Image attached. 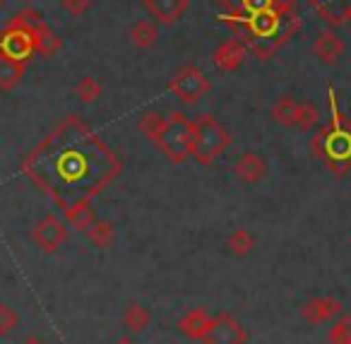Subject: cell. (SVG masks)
Segmentation results:
<instances>
[{
    "mask_svg": "<svg viewBox=\"0 0 351 344\" xmlns=\"http://www.w3.org/2000/svg\"><path fill=\"white\" fill-rule=\"evenodd\" d=\"M41 152L51 154L53 176L68 188L80 190V198L89 200L108 185L121 171V161L111 150L84 126L80 118L63 121L49 140L41 145Z\"/></svg>",
    "mask_w": 351,
    "mask_h": 344,
    "instance_id": "cell-1",
    "label": "cell"
},
{
    "mask_svg": "<svg viewBox=\"0 0 351 344\" xmlns=\"http://www.w3.org/2000/svg\"><path fill=\"white\" fill-rule=\"evenodd\" d=\"M311 152L337 176H344L351 169V123L337 108L335 94H332V118L311 137Z\"/></svg>",
    "mask_w": 351,
    "mask_h": 344,
    "instance_id": "cell-2",
    "label": "cell"
},
{
    "mask_svg": "<svg viewBox=\"0 0 351 344\" xmlns=\"http://www.w3.org/2000/svg\"><path fill=\"white\" fill-rule=\"evenodd\" d=\"M41 15L34 10H25L15 15L8 27L0 32V58H10L17 63H29L34 51V30Z\"/></svg>",
    "mask_w": 351,
    "mask_h": 344,
    "instance_id": "cell-3",
    "label": "cell"
},
{
    "mask_svg": "<svg viewBox=\"0 0 351 344\" xmlns=\"http://www.w3.org/2000/svg\"><path fill=\"white\" fill-rule=\"evenodd\" d=\"M231 145V135L215 116L202 113L193 121V142L191 157L200 166H212Z\"/></svg>",
    "mask_w": 351,
    "mask_h": 344,
    "instance_id": "cell-4",
    "label": "cell"
},
{
    "mask_svg": "<svg viewBox=\"0 0 351 344\" xmlns=\"http://www.w3.org/2000/svg\"><path fill=\"white\" fill-rule=\"evenodd\" d=\"M191 142H193V121L181 111L169 113L154 137V145L173 164H183L191 157Z\"/></svg>",
    "mask_w": 351,
    "mask_h": 344,
    "instance_id": "cell-5",
    "label": "cell"
},
{
    "mask_svg": "<svg viewBox=\"0 0 351 344\" xmlns=\"http://www.w3.org/2000/svg\"><path fill=\"white\" fill-rule=\"evenodd\" d=\"M169 92L186 106H195L210 92V80L205 78L200 68L188 63L181 70H176V75L169 80Z\"/></svg>",
    "mask_w": 351,
    "mask_h": 344,
    "instance_id": "cell-6",
    "label": "cell"
},
{
    "mask_svg": "<svg viewBox=\"0 0 351 344\" xmlns=\"http://www.w3.org/2000/svg\"><path fill=\"white\" fill-rule=\"evenodd\" d=\"M202 344H248V328L229 310H219L210 318Z\"/></svg>",
    "mask_w": 351,
    "mask_h": 344,
    "instance_id": "cell-7",
    "label": "cell"
},
{
    "mask_svg": "<svg viewBox=\"0 0 351 344\" xmlns=\"http://www.w3.org/2000/svg\"><path fill=\"white\" fill-rule=\"evenodd\" d=\"M68 224L63 219H58L56 214H46L36 222V227L32 229V241L39 246V251L44 253H56L68 243Z\"/></svg>",
    "mask_w": 351,
    "mask_h": 344,
    "instance_id": "cell-8",
    "label": "cell"
},
{
    "mask_svg": "<svg viewBox=\"0 0 351 344\" xmlns=\"http://www.w3.org/2000/svg\"><path fill=\"white\" fill-rule=\"evenodd\" d=\"M217 3L221 5V10L239 17V20H245V17H253L258 12L267 10L293 12V0H217Z\"/></svg>",
    "mask_w": 351,
    "mask_h": 344,
    "instance_id": "cell-9",
    "label": "cell"
},
{
    "mask_svg": "<svg viewBox=\"0 0 351 344\" xmlns=\"http://www.w3.org/2000/svg\"><path fill=\"white\" fill-rule=\"evenodd\" d=\"M341 301L335 299V296H315V299L306 301L301 306V318L306 320L308 325H325L332 323L335 318L341 315Z\"/></svg>",
    "mask_w": 351,
    "mask_h": 344,
    "instance_id": "cell-10",
    "label": "cell"
},
{
    "mask_svg": "<svg viewBox=\"0 0 351 344\" xmlns=\"http://www.w3.org/2000/svg\"><path fill=\"white\" fill-rule=\"evenodd\" d=\"M145 8L159 25L171 27L188 12L191 0H145Z\"/></svg>",
    "mask_w": 351,
    "mask_h": 344,
    "instance_id": "cell-11",
    "label": "cell"
},
{
    "mask_svg": "<svg viewBox=\"0 0 351 344\" xmlns=\"http://www.w3.org/2000/svg\"><path fill=\"white\" fill-rule=\"evenodd\" d=\"M245 56H248V46L241 39H229L217 46L212 58H215L217 70H221V73H234L236 68L243 65Z\"/></svg>",
    "mask_w": 351,
    "mask_h": 344,
    "instance_id": "cell-12",
    "label": "cell"
},
{
    "mask_svg": "<svg viewBox=\"0 0 351 344\" xmlns=\"http://www.w3.org/2000/svg\"><path fill=\"white\" fill-rule=\"evenodd\" d=\"M269 166H267V159L258 152H243L239 159L234 161V174L239 181L243 183H260V181L267 176Z\"/></svg>",
    "mask_w": 351,
    "mask_h": 344,
    "instance_id": "cell-13",
    "label": "cell"
},
{
    "mask_svg": "<svg viewBox=\"0 0 351 344\" xmlns=\"http://www.w3.org/2000/svg\"><path fill=\"white\" fill-rule=\"evenodd\" d=\"M344 39L339 34H335L332 30H322L313 41V54L322 65H335L337 60L344 56Z\"/></svg>",
    "mask_w": 351,
    "mask_h": 344,
    "instance_id": "cell-14",
    "label": "cell"
},
{
    "mask_svg": "<svg viewBox=\"0 0 351 344\" xmlns=\"http://www.w3.org/2000/svg\"><path fill=\"white\" fill-rule=\"evenodd\" d=\"M210 318H212L210 310H207L205 306H197V308L188 310V313L176 323V328H178V332H181L183 337L200 342L202 334H205V330H207V325H210Z\"/></svg>",
    "mask_w": 351,
    "mask_h": 344,
    "instance_id": "cell-15",
    "label": "cell"
},
{
    "mask_svg": "<svg viewBox=\"0 0 351 344\" xmlns=\"http://www.w3.org/2000/svg\"><path fill=\"white\" fill-rule=\"evenodd\" d=\"M65 209V224L68 229H75V231H87L94 222H97V209L89 200H75L70 203Z\"/></svg>",
    "mask_w": 351,
    "mask_h": 344,
    "instance_id": "cell-16",
    "label": "cell"
},
{
    "mask_svg": "<svg viewBox=\"0 0 351 344\" xmlns=\"http://www.w3.org/2000/svg\"><path fill=\"white\" fill-rule=\"evenodd\" d=\"M301 106L303 102H298L296 97H291V94H284L282 99H277L272 106V111H269V116H272L274 123H279V126L284 128H296L298 123V113H301Z\"/></svg>",
    "mask_w": 351,
    "mask_h": 344,
    "instance_id": "cell-17",
    "label": "cell"
},
{
    "mask_svg": "<svg viewBox=\"0 0 351 344\" xmlns=\"http://www.w3.org/2000/svg\"><path fill=\"white\" fill-rule=\"evenodd\" d=\"M121 320H123V328H125L130 334H142L152 325V310L147 308V306L132 301V303L125 306Z\"/></svg>",
    "mask_w": 351,
    "mask_h": 344,
    "instance_id": "cell-18",
    "label": "cell"
},
{
    "mask_svg": "<svg viewBox=\"0 0 351 344\" xmlns=\"http://www.w3.org/2000/svg\"><path fill=\"white\" fill-rule=\"evenodd\" d=\"M84 233H87V241L92 243L94 248H99V251H106V248H111L113 241H116V227H113L108 219L97 217V222Z\"/></svg>",
    "mask_w": 351,
    "mask_h": 344,
    "instance_id": "cell-19",
    "label": "cell"
},
{
    "mask_svg": "<svg viewBox=\"0 0 351 344\" xmlns=\"http://www.w3.org/2000/svg\"><path fill=\"white\" fill-rule=\"evenodd\" d=\"M58 49H60V36L56 34L44 20H39V25H36V30H34V51L39 56H44V58H49V56H53Z\"/></svg>",
    "mask_w": 351,
    "mask_h": 344,
    "instance_id": "cell-20",
    "label": "cell"
},
{
    "mask_svg": "<svg viewBox=\"0 0 351 344\" xmlns=\"http://www.w3.org/2000/svg\"><path fill=\"white\" fill-rule=\"evenodd\" d=\"M25 63H17L10 58H0V92H12L25 78Z\"/></svg>",
    "mask_w": 351,
    "mask_h": 344,
    "instance_id": "cell-21",
    "label": "cell"
},
{
    "mask_svg": "<svg viewBox=\"0 0 351 344\" xmlns=\"http://www.w3.org/2000/svg\"><path fill=\"white\" fill-rule=\"evenodd\" d=\"M255 243L258 241H255L253 231H248V229H234V231L226 236V251L236 257H245L253 253Z\"/></svg>",
    "mask_w": 351,
    "mask_h": 344,
    "instance_id": "cell-22",
    "label": "cell"
},
{
    "mask_svg": "<svg viewBox=\"0 0 351 344\" xmlns=\"http://www.w3.org/2000/svg\"><path fill=\"white\" fill-rule=\"evenodd\" d=\"M159 39V30H156L154 22L149 20H137L135 25L130 27V41L137 46V49H152Z\"/></svg>",
    "mask_w": 351,
    "mask_h": 344,
    "instance_id": "cell-23",
    "label": "cell"
},
{
    "mask_svg": "<svg viewBox=\"0 0 351 344\" xmlns=\"http://www.w3.org/2000/svg\"><path fill=\"white\" fill-rule=\"evenodd\" d=\"M330 25H341V17L349 10L351 0H308Z\"/></svg>",
    "mask_w": 351,
    "mask_h": 344,
    "instance_id": "cell-24",
    "label": "cell"
},
{
    "mask_svg": "<svg viewBox=\"0 0 351 344\" xmlns=\"http://www.w3.org/2000/svg\"><path fill=\"white\" fill-rule=\"evenodd\" d=\"M327 344H351V315H339L327 330Z\"/></svg>",
    "mask_w": 351,
    "mask_h": 344,
    "instance_id": "cell-25",
    "label": "cell"
},
{
    "mask_svg": "<svg viewBox=\"0 0 351 344\" xmlns=\"http://www.w3.org/2000/svg\"><path fill=\"white\" fill-rule=\"evenodd\" d=\"M75 97L82 104H94L101 97V84H99L92 75H84V78H80L77 84H75Z\"/></svg>",
    "mask_w": 351,
    "mask_h": 344,
    "instance_id": "cell-26",
    "label": "cell"
},
{
    "mask_svg": "<svg viewBox=\"0 0 351 344\" xmlns=\"http://www.w3.org/2000/svg\"><path fill=\"white\" fill-rule=\"evenodd\" d=\"M20 325V315L8 303H0V337H10Z\"/></svg>",
    "mask_w": 351,
    "mask_h": 344,
    "instance_id": "cell-27",
    "label": "cell"
},
{
    "mask_svg": "<svg viewBox=\"0 0 351 344\" xmlns=\"http://www.w3.org/2000/svg\"><path fill=\"white\" fill-rule=\"evenodd\" d=\"M317 108L313 106V104H308V102H303V106H301V113H298V123H296V128L298 130H303V133H308V130H313V128L317 126Z\"/></svg>",
    "mask_w": 351,
    "mask_h": 344,
    "instance_id": "cell-28",
    "label": "cell"
},
{
    "mask_svg": "<svg viewBox=\"0 0 351 344\" xmlns=\"http://www.w3.org/2000/svg\"><path fill=\"white\" fill-rule=\"evenodd\" d=\"M161 123H164V118H161L159 113H147V116L140 121V130H142V135L149 137V140L154 142V137H156V133H159Z\"/></svg>",
    "mask_w": 351,
    "mask_h": 344,
    "instance_id": "cell-29",
    "label": "cell"
},
{
    "mask_svg": "<svg viewBox=\"0 0 351 344\" xmlns=\"http://www.w3.org/2000/svg\"><path fill=\"white\" fill-rule=\"evenodd\" d=\"M92 0H60V8L73 17H82L84 12L92 10Z\"/></svg>",
    "mask_w": 351,
    "mask_h": 344,
    "instance_id": "cell-30",
    "label": "cell"
},
{
    "mask_svg": "<svg viewBox=\"0 0 351 344\" xmlns=\"http://www.w3.org/2000/svg\"><path fill=\"white\" fill-rule=\"evenodd\" d=\"M22 344H49L44 337H39V334H29V337L22 339Z\"/></svg>",
    "mask_w": 351,
    "mask_h": 344,
    "instance_id": "cell-31",
    "label": "cell"
},
{
    "mask_svg": "<svg viewBox=\"0 0 351 344\" xmlns=\"http://www.w3.org/2000/svg\"><path fill=\"white\" fill-rule=\"evenodd\" d=\"M113 344H140V342H135L132 337H121L118 342H113Z\"/></svg>",
    "mask_w": 351,
    "mask_h": 344,
    "instance_id": "cell-32",
    "label": "cell"
},
{
    "mask_svg": "<svg viewBox=\"0 0 351 344\" xmlns=\"http://www.w3.org/2000/svg\"><path fill=\"white\" fill-rule=\"evenodd\" d=\"M341 22H346V25H351V5H349V10L344 12V17H341Z\"/></svg>",
    "mask_w": 351,
    "mask_h": 344,
    "instance_id": "cell-33",
    "label": "cell"
},
{
    "mask_svg": "<svg viewBox=\"0 0 351 344\" xmlns=\"http://www.w3.org/2000/svg\"><path fill=\"white\" fill-rule=\"evenodd\" d=\"M3 5H5V0H0V8H3Z\"/></svg>",
    "mask_w": 351,
    "mask_h": 344,
    "instance_id": "cell-34",
    "label": "cell"
}]
</instances>
